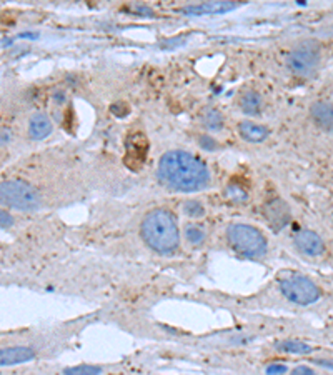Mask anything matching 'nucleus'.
I'll return each instance as SVG.
<instances>
[{
    "instance_id": "nucleus-1",
    "label": "nucleus",
    "mask_w": 333,
    "mask_h": 375,
    "mask_svg": "<svg viewBox=\"0 0 333 375\" xmlns=\"http://www.w3.org/2000/svg\"><path fill=\"white\" fill-rule=\"evenodd\" d=\"M158 180L167 189L177 192H197L208 187V167L192 154L170 150L158 162Z\"/></svg>"
},
{
    "instance_id": "nucleus-2",
    "label": "nucleus",
    "mask_w": 333,
    "mask_h": 375,
    "mask_svg": "<svg viewBox=\"0 0 333 375\" xmlns=\"http://www.w3.org/2000/svg\"><path fill=\"white\" fill-rule=\"evenodd\" d=\"M142 239L158 254H172L180 244V231L175 215L167 209L150 210L142 220Z\"/></svg>"
},
{
    "instance_id": "nucleus-3",
    "label": "nucleus",
    "mask_w": 333,
    "mask_h": 375,
    "mask_svg": "<svg viewBox=\"0 0 333 375\" xmlns=\"http://www.w3.org/2000/svg\"><path fill=\"white\" fill-rule=\"evenodd\" d=\"M0 205L24 212L37 210L40 207V193L25 180H4L0 182Z\"/></svg>"
},
{
    "instance_id": "nucleus-4",
    "label": "nucleus",
    "mask_w": 333,
    "mask_h": 375,
    "mask_svg": "<svg viewBox=\"0 0 333 375\" xmlns=\"http://www.w3.org/2000/svg\"><path fill=\"white\" fill-rule=\"evenodd\" d=\"M226 239L233 250L248 259H259L266 254V239L259 229L248 224H232L226 231Z\"/></svg>"
},
{
    "instance_id": "nucleus-5",
    "label": "nucleus",
    "mask_w": 333,
    "mask_h": 375,
    "mask_svg": "<svg viewBox=\"0 0 333 375\" xmlns=\"http://www.w3.org/2000/svg\"><path fill=\"white\" fill-rule=\"evenodd\" d=\"M322 60V47L318 41H304L297 43L287 57V65L299 77H310L317 72Z\"/></svg>"
},
{
    "instance_id": "nucleus-6",
    "label": "nucleus",
    "mask_w": 333,
    "mask_h": 375,
    "mask_svg": "<svg viewBox=\"0 0 333 375\" xmlns=\"http://www.w3.org/2000/svg\"><path fill=\"white\" fill-rule=\"evenodd\" d=\"M278 285L283 297L297 306H310V304L317 302L322 295V290L313 280H310L308 277L297 275V273H290V275L280 279Z\"/></svg>"
},
{
    "instance_id": "nucleus-7",
    "label": "nucleus",
    "mask_w": 333,
    "mask_h": 375,
    "mask_svg": "<svg viewBox=\"0 0 333 375\" xmlns=\"http://www.w3.org/2000/svg\"><path fill=\"white\" fill-rule=\"evenodd\" d=\"M149 154V140L142 132H132L125 140V165L130 170H139L144 167Z\"/></svg>"
},
{
    "instance_id": "nucleus-8",
    "label": "nucleus",
    "mask_w": 333,
    "mask_h": 375,
    "mask_svg": "<svg viewBox=\"0 0 333 375\" xmlns=\"http://www.w3.org/2000/svg\"><path fill=\"white\" fill-rule=\"evenodd\" d=\"M261 212H264L266 222H269L270 227L275 229V231H282L283 227H287L292 219L290 207L280 197L266 198L264 202V207H261Z\"/></svg>"
},
{
    "instance_id": "nucleus-9",
    "label": "nucleus",
    "mask_w": 333,
    "mask_h": 375,
    "mask_svg": "<svg viewBox=\"0 0 333 375\" xmlns=\"http://www.w3.org/2000/svg\"><path fill=\"white\" fill-rule=\"evenodd\" d=\"M238 2H232V0H212V2L198 4V6H190L182 8V14L185 15H224L229 12L238 8Z\"/></svg>"
},
{
    "instance_id": "nucleus-10",
    "label": "nucleus",
    "mask_w": 333,
    "mask_h": 375,
    "mask_svg": "<svg viewBox=\"0 0 333 375\" xmlns=\"http://www.w3.org/2000/svg\"><path fill=\"white\" fill-rule=\"evenodd\" d=\"M295 245L301 254L310 255V257H320L325 252V242L313 231H300L297 233Z\"/></svg>"
},
{
    "instance_id": "nucleus-11",
    "label": "nucleus",
    "mask_w": 333,
    "mask_h": 375,
    "mask_svg": "<svg viewBox=\"0 0 333 375\" xmlns=\"http://www.w3.org/2000/svg\"><path fill=\"white\" fill-rule=\"evenodd\" d=\"M35 359V350L25 346H15L0 348V367H11V365L27 364Z\"/></svg>"
},
{
    "instance_id": "nucleus-12",
    "label": "nucleus",
    "mask_w": 333,
    "mask_h": 375,
    "mask_svg": "<svg viewBox=\"0 0 333 375\" xmlns=\"http://www.w3.org/2000/svg\"><path fill=\"white\" fill-rule=\"evenodd\" d=\"M310 116L322 130L333 134V104L330 102H315L310 107Z\"/></svg>"
},
{
    "instance_id": "nucleus-13",
    "label": "nucleus",
    "mask_w": 333,
    "mask_h": 375,
    "mask_svg": "<svg viewBox=\"0 0 333 375\" xmlns=\"http://www.w3.org/2000/svg\"><path fill=\"white\" fill-rule=\"evenodd\" d=\"M27 130H29V137L32 140H43L52 134L53 123L47 114L39 112V114H34V116L30 117L29 129Z\"/></svg>"
},
{
    "instance_id": "nucleus-14",
    "label": "nucleus",
    "mask_w": 333,
    "mask_h": 375,
    "mask_svg": "<svg viewBox=\"0 0 333 375\" xmlns=\"http://www.w3.org/2000/svg\"><path fill=\"white\" fill-rule=\"evenodd\" d=\"M238 134L243 140H247V142L260 144L270 135V130L266 129L265 125H260V123L243 121L238 123Z\"/></svg>"
},
{
    "instance_id": "nucleus-15",
    "label": "nucleus",
    "mask_w": 333,
    "mask_h": 375,
    "mask_svg": "<svg viewBox=\"0 0 333 375\" xmlns=\"http://www.w3.org/2000/svg\"><path fill=\"white\" fill-rule=\"evenodd\" d=\"M240 110H242L245 116H250V117H255V116H260L261 112V97L257 94V92L253 90H248L240 97Z\"/></svg>"
},
{
    "instance_id": "nucleus-16",
    "label": "nucleus",
    "mask_w": 333,
    "mask_h": 375,
    "mask_svg": "<svg viewBox=\"0 0 333 375\" xmlns=\"http://www.w3.org/2000/svg\"><path fill=\"white\" fill-rule=\"evenodd\" d=\"M202 125L210 132H219L224 129V116L217 109H208L202 116Z\"/></svg>"
},
{
    "instance_id": "nucleus-17",
    "label": "nucleus",
    "mask_w": 333,
    "mask_h": 375,
    "mask_svg": "<svg viewBox=\"0 0 333 375\" xmlns=\"http://www.w3.org/2000/svg\"><path fill=\"white\" fill-rule=\"evenodd\" d=\"M277 348L282 352H287V354H297V355L312 354V350H313V347L306 346V343L299 342V341H283L278 343Z\"/></svg>"
},
{
    "instance_id": "nucleus-18",
    "label": "nucleus",
    "mask_w": 333,
    "mask_h": 375,
    "mask_svg": "<svg viewBox=\"0 0 333 375\" xmlns=\"http://www.w3.org/2000/svg\"><path fill=\"white\" fill-rule=\"evenodd\" d=\"M225 193H226V198H229L230 202H233V204H245V202L248 200V192L238 184L226 185Z\"/></svg>"
},
{
    "instance_id": "nucleus-19",
    "label": "nucleus",
    "mask_w": 333,
    "mask_h": 375,
    "mask_svg": "<svg viewBox=\"0 0 333 375\" xmlns=\"http://www.w3.org/2000/svg\"><path fill=\"white\" fill-rule=\"evenodd\" d=\"M185 236L186 240L192 245H202L203 240H205V231L202 227H198V225H186Z\"/></svg>"
},
{
    "instance_id": "nucleus-20",
    "label": "nucleus",
    "mask_w": 333,
    "mask_h": 375,
    "mask_svg": "<svg viewBox=\"0 0 333 375\" xmlns=\"http://www.w3.org/2000/svg\"><path fill=\"white\" fill-rule=\"evenodd\" d=\"M184 214L189 217H202L205 214V209L198 200H186L184 204Z\"/></svg>"
},
{
    "instance_id": "nucleus-21",
    "label": "nucleus",
    "mask_w": 333,
    "mask_h": 375,
    "mask_svg": "<svg viewBox=\"0 0 333 375\" xmlns=\"http://www.w3.org/2000/svg\"><path fill=\"white\" fill-rule=\"evenodd\" d=\"M64 374H102V369L95 365H77V367L65 369Z\"/></svg>"
},
{
    "instance_id": "nucleus-22",
    "label": "nucleus",
    "mask_w": 333,
    "mask_h": 375,
    "mask_svg": "<svg viewBox=\"0 0 333 375\" xmlns=\"http://www.w3.org/2000/svg\"><path fill=\"white\" fill-rule=\"evenodd\" d=\"M13 225V217L7 210L0 209V229H8Z\"/></svg>"
},
{
    "instance_id": "nucleus-23",
    "label": "nucleus",
    "mask_w": 333,
    "mask_h": 375,
    "mask_svg": "<svg viewBox=\"0 0 333 375\" xmlns=\"http://www.w3.org/2000/svg\"><path fill=\"white\" fill-rule=\"evenodd\" d=\"M200 145H202L203 149H210V150H213L215 147H219V144H217L210 135H202V137H200Z\"/></svg>"
},
{
    "instance_id": "nucleus-24",
    "label": "nucleus",
    "mask_w": 333,
    "mask_h": 375,
    "mask_svg": "<svg viewBox=\"0 0 333 375\" xmlns=\"http://www.w3.org/2000/svg\"><path fill=\"white\" fill-rule=\"evenodd\" d=\"M11 140H12V130L2 127V129H0V147L7 145L8 142H11Z\"/></svg>"
},
{
    "instance_id": "nucleus-25",
    "label": "nucleus",
    "mask_w": 333,
    "mask_h": 375,
    "mask_svg": "<svg viewBox=\"0 0 333 375\" xmlns=\"http://www.w3.org/2000/svg\"><path fill=\"white\" fill-rule=\"evenodd\" d=\"M112 112L115 114V116H118V117H123V116H127L128 114V105L127 104H115L112 105Z\"/></svg>"
},
{
    "instance_id": "nucleus-26",
    "label": "nucleus",
    "mask_w": 333,
    "mask_h": 375,
    "mask_svg": "<svg viewBox=\"0 0 333 375\" xmlns=\"http://www.w3.org/2000/svg\"><path fill=\"white\" fill-rule=\"evenodd\" d=\"M287 365L283 364H272L266 367V374H287Z\"/></svg>"
},
{
    "instance_id": "nucleus-27",
    "label": "nucleus",
    "mask_w": 333,
    "mask_h": 375,
    "mask_svg": "<svg viewBox=\"0 0 333 375\" xmlns=\"http://www.w3.org/2000/svg\"><path fill=\"white\" fill-rule=\"evenodd\" d=\"M293 374H315V372H313V369L305 367V365H301V367L293 369Z\"/></svg>"
}]
</instances>
